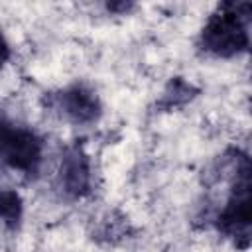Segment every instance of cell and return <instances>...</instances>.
Instances as JSON below:
<instances>
[{
    "label": "cell",
    "instance_id": "6da1fadb",
    "mask_svg": "<svg viewBox=\"0 0 252 252\" xmlns=\"http://www.w3.org/2000/svg\"><path fill=\"white\" fill-rule=\"evenodd\" d=\"M250 2L219 4L201 30V49L220 59L244 53L250 45Z\"/></svg>",
    "mask_w": 252,
    "mask_h": 252
},
{
    "label": "cell",
    "instance_id": "7a4b0ae2",
    "mask_svg": "<svg viewBox=\"0 0 252 252\" xmlns=\"http://www.w3.org/2000/svg\"><path fill=\"white\" fill-rule=\"evenodd\" d=\"M250 159L240 156L236 161L234 181L230 195L217 217V226L222 234L230 236L238 248H248L250 242V219H252V189H250Z\"/></svg>",
    "mask_w": 252,
    "mask_h": 252
},
{
    "label": "cell",
    "instance_id": "3957f363",
    "mask_svg": "<svg viewBox=\"0 0 252 252\" xmlns=\"http://www.w3.org/2000/svg\"><path fill=\"white\" fill-rule=\"evenodd\" d=\"M43 156L41 138L28 126L0 116V161L14 171L35 173Z\"/></svg>",
    "mask_w": 252,
    "mask_h": 252
},
{
    "label": "cell",
    "instance_id": "277c9868",
    "mask_svg": "<svg viewBox=\"0 0 252 252\" xmlns=\"http://www.w3.org/2000/svg\"><path fill=\"white\" fill-rule=\"evenodd\" d=\"M49 106L61 118L77 126L93 124L102 114V104H100L98 94L83 83H73L49 94Z\"/></svg>",
    "mask_w": 252,
    "mask_h": 252
},
{
    "label": "cell",
    "instance_id": "5b68a950",
    "mask_svg": "<svg viewBox=\"0 0 252 252\" xmlns=\"http://www.w3.org/2000/svg\"><path fill=\"white\" fill-rule=\"evenodd\" d=\"M59 189L69 199H81L91 189V161L83 146H71L61 158L57 173Z\"/></svg>",
    "mask_w": 252,
    "mask_h": 252
},
{
    "label": "cell",
    "instance_id": "8992f818",
    "mask_svg": "<svg viewBox=\"0 0 252 252\" xmlns=\"http://www.w3.org/2000/svg\"><path fill=\"white\" fill-rule=\"evenodd\" d=\"M22 199L12 189H0V222L8 228H16L22 220Z\"/></svg>",
    "mask_w": 252,
    "mask_h": 252
},
{
    "label": "cell",
    "instance_id": "52a82bcc",
    "mask_svg": "<svg viewBox=\"0 0 252 252\" xmlns=\"http://www.w3.org/2000/svg\"><path fill=\"white\" fill-rule=\"evenodd\" d=\"M195 93H197V91H195L189 83H185L181 77H175V79L169 81L167 89L163 91V96H161V100H159V106H163V108L181 106V104H185L187 100H191V98L195 96Z\"/></svg>",
    "mask_w": 252,
    "mask_h": 252
},
{
    "label": "cell",
    "instance_id": "ba28073f",
    "mask_svg": "<svg viewBox=\"0 0 252 252\" xmlns=\"http://www.w3.org/2000/svg\"><path fill=\"white\" fill-rule=\"evenodd\" d=\"M8 59H10V43H8L6 35H4L2 30H0V71H2L4 65L8 63Z\"/></svg>",
    "mask_w": 252,
    "mask_h": 252
},
{
    "label": "cell",
    "instance_id": "9c48e42d",
    "mask_svg": "<svg viewBox=\"0 0 252 252\" xmlns=\"http://www.w3.org/2000/svg\"><path fill=\"white\" fill-rule=\"evenodd\" d=\"M134 4L132 2H110V4H106V8H108V12H116V14H122V12H128L130 8H132Z\"/></svg>",
    "mask_w": 252,
    "mask_h": 252
}]
</instances>
